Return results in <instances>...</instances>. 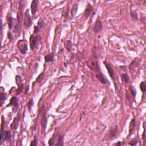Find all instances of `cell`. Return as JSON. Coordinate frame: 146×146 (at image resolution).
<instances>
[{
    "instance_id": "1",
    "label": "cell",
    "mask_w": 146,
    "mask_h": 146,
    "mask_svg": "<svg viewBox=\"0 0 146 146\" xmlns=\"http://www.w3.org/2000/svg\"><path fill=\"white\" fill-rule=\"evenodd\" d=\"M40 112L41 113V125L44 129V131H46V128L47 127V123H48V119L46 117V111L45 109V105H42L41 109L40 110Z\"/></svg>"
},
{
    "instance_id": "2",
    "label": "cell",
    "mask_w": 146,
    "mask_h": 146,
    "mask_svg": "<svg viewBox=\"0 0 146 146\" xmlns=\"http://www.w3.org/2000/svg\"><path fill=\"white\" fill-rule=\"evenodd\" d=\"M17 46L18 48L20 53L23 55L26 54L28 51V41L26 40H21L18 41L17 44Z\"/></svg>"
},
{
    "instance_id": "3",
    "label": "cell",
    "mask_w": 146,
    "mask_h": 146,
    "mask_svg": "<svg viewBox=\"0 0 146 146\" xmlns=\"http://www.w3.org/2000/svg\"><path fill=\"white\" fill-rule=\"evenodd\" d=\"M86 65L90 69L94 71V72L98 74V73H102L101 72V69H100L99 66L98 62L97 60H89L86 62Z\"/></svg>"
},
{
    "instance_id": "4",
    "label": "cell",
    "mask_w": 146,
    "mask_h": 146,
    "mask_svg": "<svg viewBox=\"0 0 146 146\" xmlns=\"http://www.w3.org/2000/svg\"><path fill=\"white\" fill-rule=\"evenodd\" d=\"M18 98H17L16 96H13L10 99V103H9V105H8V106H6V107L13 106V112L14 113H17L18 110Z\"/></svg>"
},
{
    "instance_id": "5",
    "label": "cell",
    "mask_w": 146,
    "mask_h": 146,
    "mask_svg": "<svg viewBox=\"0 0 146 146\" xmlns=\"http://www.w3.org/2000/svg\"><path fill=\"white\" fill-rule=\"evenodd\" d=\"M24 25H25L27 28H30L31 26L32 25V24H33V22H32V20H31L29 9H27L25 12V14H24Z\"/></svg>"
},
{
    "instance_id": "6",
    "label": "cell",
    "mask_w": 146,
    "mask_h": 146,
    "mask_svg": "<svg viewBox=\"0 0 146 146\" xmlns=\"http://www.w3.org/2000/svg\"><path fill=\"white\" fill-rule=\"evenodd\" d=\"M41 39L40 36H35L34 34H32L30 37V46L32 50H34L37 45L39 40Z\"/></svg>"
},
{
    "instance_id": "7",
    "label": "cell",
    "mask_w": 146,
    "mask_h": 146,
    "mask_svg": "<svg viewBox=\"0 0 146 146\" xmlns=\"http://www.w3.org/2000/svg\"><path fill=\"white\" fill-rule=\"evenodd\" d=\"M103 30V24L102 21L99 18V16H98L96 20L94 26H93V30L96 33H98L101 32Z\"/></svg>"
},
{
    "instance_id": "8",
    "label": "cell",
    "mask_w": 146,
    "mask_h": 146,
    "mask_svg": "<svg viewBox=\"0 0 146 146\" xmlns=\"http://www.w3.org/2000/svg\"><path fill=\"white\" fill-rule=\"evenodd\" d=\"M103 63H104V64H105V66H106L107 70L108 72H109V75H110V76L112 80H113L114 82V83H115V88H116V89H117V86H116L115 82V78H114L115 72H114V71L113 68V67H112V66L109 64V63H107L106 62L104 61L103 62Z\"/></svg>"
},
{
    "instance_id": "9",
    "label": "cell",
    "mask_w": 146,
    "mask_h": 146,
    "mask_svg": "<svg viewBox=\"0 0 146 146\" xmlns=\"http://www.w3.org/2000/svg\"><path fill=\"white\" fill-rule=\"evenodd\" d=\"M136 119L135 118H133L131 121L130 124V126H129V134H128L127 138H130L131 135L134 134V132L135 129V127H136Z\"/></svg>"
},
{
    "instance_id": "10",
    "label": "cell",
    "mask_w": 146,
    "mask_h": 146,
    "mask_svg": "<svg viewBox=\"0 0 146 146\" xmlns=\"http://www.w3.org/2000/svg\"><path fill=\"white\" fill-rule=\"evenodd\" d=\"M96 78L101 83H102L103 85H107L109 82V81L107 79L106 77H105L103 75V74L102 73H98V74H96Z\"/></svg>"
},
{
    "instance_id": "11",
    "label": "cell",
    "mask_w": 146,
    "mask_h": 146,
    "mask_svg": "<svg viewBox=\"0 0 146 146\" xmlns=\"http://www.w3.org/2000/svg\"><path fill=\"white\" fill-rule=\"evenodd\" d=\"M2 118V123H1V142L0 144H2V141L4 139V134H5V118L4 115H2L1 117Z\"/></svg>"
},
{
    "instance_id": "12",
    "label": "cell",
    "mask_w": 146,
    "mask_h": 146,
    "mask_svg": "<svg viewBox=\"0 0 146 146\" xmlns=\"http://www.w3.org/2000/svg\"><path fill=\"white\" fill-rule=\"evenodd\" d=\"M118 130V126L116 125L114 127L111 128L109 131V138L111 139H114L116 137Z\"/></svg>"
},
{
    "instance_id": "13",
    "label": "cell",
    "mask_w": 146,
    "mask_h": 146,
    "mask_svg": "<svg viewBox=\"0 0 146 146\" xmlns=\"http://www.w3.org/2000/svg\"><path fill=\"white\" fill-rule=\"evenodd\" d=\"M20 120V117H18V116L17 117H16L14 118V120H13V122H12V123L10 124V127H11V128L13 130L16 131L17 130L19 126Z\"/></svg>"
},
{
    "instance_id": "14",
    "label": "cell",
    "mask_w": 146,
    "mask_h": 146,
    "mask_svg": "<svg viewBox=\"0 0 146 146\" xmlns=\"http://www.w3.org/2000/svg\"><path fill=\"white\" fill-rule=\"evenodd\" d=\"M45 24V21L44 20H40L38 21V25L34 27V34H37L38 33L39 31L42 28L44 27V26Z\"/></svg>"
},
{
    "instance_id": "15",
    "label": "cell",
    "mask_w": 146,
    "mask_h": 146,
    "mask_svg": "<svg viewBox=\"0 0 146 146\" xmlns=\"http://www.w3.org/2000/svg\"><path fill=\"white\" fill-rule=\"evenodd\" d=\"M94 10V8H93V5H91L90 4H88L87 8L85 10V18H88L90 15L91 14L92 12Z\"/></svg>"
},
{
    "instance_id": "16",
    "label": "cell",
    "mask_w": 146,
    "mask_h": 146,
    "mask_svg": "<svg viewBox=\"0 0 146 146\" xmlns=\"http://www.w3.org/2000/svg\"><path fill=\"white\" fill-rule=\"evenodd\" d=\"M38 4V1L36 0H34L31 3V11L33 15L36 14L37 12Z\"/></svg>"
},
{
    "instance_id": "17",
    "label": "cell",
    "mask_w": 146,
    "mask_h": 146,
    "mask_svg": "<svg viewBox=\"0 0 146 146\" xmlns=\"http://www.w3.org/2000/svg\"><path fill=\"white\" fill-rule=\"evenodd\" d=\"M12 138V132H10V131H9V130L5 131L2 143L5 142H6V141L10 142H11Z\"/></svg>"
},
{
    "instance_id": "18",
    "label": "cell",
    "mask_w": 146,
    "mask_h": 146,
    "mask_svg": "<svg viewBox=\"0 0 146 146\" xmlns=\"http://www.w3.org/2000/svg\"><path fill=\"white\" fill-rule=\"evenodd\" d=\"M128 91H130V94L131 97L132 99L135 102V98L136 96V90L135 89V87L131 85L129 86L128 88Z\"/></svg>"
},
{
    "instance_id": "19",
    "label": "cell",
    "mask_w": 146,
    "mask_h": 146,
    "mask_svg": "<svg viewBox=\"0 0 146 146\" xmlns=\"http://www.w3.org/2000/svg\"><path fill=\"white\" fill-rule=\"evenodd\" d=\"M64 46L65 48L66 49L67 51L68 52H70V50L73 48V44L72 42L70 40H67L65 41L64 42Z\"/></svg>"
},
{
    "instance_id": "20",
    "label": "cell",
    "mask_w": 146,
    "mask_h": 146,
    "mask_svg": "<svg viewBox=\"0 0 146 146\" xmlns=\"http://www.w3.org/2000/svg\"><path fill=\"white\" fill-rule=\"evenodd\" d=\"M54 60V53L49 54L45 56V61L46 63L53 62Z\"/></svg>"
},
{
    "instance_id": "21",
    "label": "cell",
    "mask_w": 146,
    "mask_h": 146,
    "mask_svg": "<svg viewBox=\"0 0 146 146\" xmlns=\"http://www.w3.org/2000/svg\"><path fill=\"white\" fill-rule=\"evenodd\" d=\"M59 134L58 133H54L51 137V138L49 140V146H53L54 144V142L57 140V138L58 137Z\"/></svg>"
},
{
    "instance_id": "22",
    "label": "cell",
    "mask_w": 146,
    "mask_h": 146,
    "mask_svg": "<svg viewBox=\"0 0 146 146\" xmlns=\"http://www.w3.org/2000/svg\"><path fill=\"white\" fill-rule=\"evenodd\" d=\"M121 78L123 82H124L125 84H127L128 82H129L130 77L128 74H126V73H122V74H121Z\"/></svg>"
},
{
    "instance_id": "23",
    "label": "cell",
    "mask_w": 146,
    "mask_h": 146,
    "mask_svg": "<svg viewBox=\"0 0 146 146\" xmlns=\"http://www.w3.org/2000/svg\"><path fill=\"white\" fill-rule=\"evenodd\" d=\"M4 91H5V89H4L3 91H2V90H1V106H2V105H3L4 102H5V101H6V99H7V98H8L7 95H6V94H5V92H4Z\"/></svg>"
},
{
    "instance_id": "24",
    "label": "cell",
    "mask_w": 146,
    "mask_h": 146,
    "mask_svg": "<svg viewBox=\"0 0 146 146\" xmlns=\"http://www.w3.org/2000/svg\"><path fill=\"white\" fill-rule=\"evenodd\" d=\"M63 135H61L59 134L58 136V140L57 143L55 144V146H63L64 145V143H63Z\"/></svg>"
},
{
    "instance_id": "25",
    "label": "cell",
    "mask_w": 146,
    "mask_h": 146,
    "mask_svg": "<svg viewBox=\"0 0 146 146\" xmlns=\"http://www.w3.org/2000/svg\"><path fill=\"white\" fill-rule=\"evenodd\" d=\"M13 18L12 16V15H10V16L8 18V27L9 29L11 30L13 28Z\"/></svg>"
},
{
    "instance_id": "26",
    "label": "cell",
    "mask_w": 146,
    "mask_h": 146,
    "mask_svg": "<svg viewBox=\"0 0 146 146\" xmlns=\"http://www.w3.org/2000/svg\"><path fill=\"white\" fill-rule=\"evenodd\" d=\"M130 16L132 19L134 21H137L138 20V16L137 12L134 10H131L130 13Z\"/></svg>"
},
{
    "instance_id": "27",
    "label": "cell",
    "mask_w": 146,
    "mask_h": 146,
    "mask_svg": "<svg viewBox=\"0 0 146 146\" xmlns=\"http://www.w3.org/2000/svg\"><path fill=\"white\" fill-rule=\"evenodd\" d=\"M137 64H138V62L137 61L134 60L131 63V64L130 65L129 69L130 70H133L134 69L135 67H136V66H138V65H137Z\"/></svg>"
},
{
    "instance_id": "28",
    "label": "cell",
    "mask_w": 146,
    "mask_h": 146,
    "mask_svg": "<svg viewBox=\"0 0 146 146\" xmlns=\"http://www.w3.org/2000/svg\"><path fill=\"white\" fill-rule=\"evenodd\" d=\"M78 4H74L73 6L72 10H71V15H72L73 17L75 16L77 14V12L78 11Z\"/></svg>"
},
{
    "instance_id": "29",
    "label": "cell",
    "mask_w": 146,
    "mask_h": 146,
    "mask_svg": "<svg viewBox=\"0 0 146 146\" xmlns=\"http://www.w3.org/2000/svg\"><path fill=\"white\" fill-rule=\"evenodd\" d=\"M17 21H18V22H19L20 24H21L23 21V18H24V17H23V16L22 14V12H17Z\"/></svg>"
},
{
    "instance_id": "30",
    "label": "cell",
    "mask_w": 146,
    "mask_h": 146,
    "mask_svg": "<svg viewBox=\"0 0 146 146\" xmlns=\"http://www.w3.org/2000/svg\"><path fill=\"white\" fill-rule=\"evenodd\" d=\"M24 83H22V84L19 85L18 89H17V91H16V95H20V94H21L22 91H23V89H24Z\"/></svg>"
},
{
    "instance_id": "31",
    "label": "cell",
    "mask_w": 146,
    "mask_h": 146,
    "mask_svg": "<svg viewBox=\"0 0 146 146\" xmlns=\"http://www.w3.org/2000/svg\"><path fill=\"white\" fill-rule=\"evenodd\" d=\"M33 105H34L33 98H30V99L29 100V102H28V105H27V106H28V109H29L30 113L31 112V110H32V107H33Z\"/></svg>"
},
{
    "instance_id": "32",
    "label": "cell",
    "mask_w": 146,
    "mask_h": 146,
    "mask_svg": "<svg viewBox=\"0 0 146 146\" xmlns=\"http://www.w3.org/2000/svg\"><path fill=\"white\" fill-rule=\"evenodd\" d=\"M140 89L141 90V91L143 92V93H145L146 90V84H145V82L144 81H142V82L140 83Z\"/></svg>"
},
{
    "instance_id": "33",
    "label": "cell",
    "mask_w": 146,
    "mask_h": 146,
    "mask_svg": "<svg viewBox=\"0 0 146 146\" xmlns=\"http://www.w3.org/2000/svg\"><path fill=\"white\" fill-rule=\"evenodd\" d=\"M44 74H45V71H43V73H42L41 74H40V75L38 76V77L36 79V82H37V83H40L41 81L42 80L43 78H44Z\"/></svg>"
},
{
    "instance_id": "34",
    "label": "cell",
    "mask_w": 146,
    "mask_h": 146,
    "mask_svg": "<svg viewBox=\"0 0 146 146\" xmlns=\"http://www.w3.org/2000/svg\"><path fill=\"white\" fill-rule=\"evenodd\" d=\"M138 142H139V140L137 138H134L132 140H131V141L129 143V145L130 146H136L138 144Z\"/></svg>"
},
{
    "instance_id": "35",
    "label": "cell",
    "mask_w": 146,
    "mask_h": 146,
    "mask_svg": "<svg viewBox=\"0 0 146 146\" xmlns=\"http://www.w3.org/2000/svg\"><path fill=\"white\" fill-rule=\"evenodd\" d=\"M16 84H17L18 86L20 85L21 84H22V78L20 76V75H16Z\"/></svg>"
},
{
    "instance_id": "36",
    "label": "cell",
    "mask_w": 146,
    "mask_h": 146,
    "mask_svg": "<svg viewBox=\"0 0 146 146\" xmlns=\"http://www.w3.org/2000/svg\"><path fill=\"white\" fill-rule=\"evenodd\" d=\"M24 8H25V5H24V1H20V5H19V8H18L19 12H22L23 11V10H24Z\"/></svg>"
},
{
    "instance_id": "37",
    "label": "cell",
    "mask_w": 146,
    "mask_h": 146,
    "mask_svg": "<svg viewBox=\"0 0 146 146\" xmlns=\"http://www.w3.org/2000/svg\"><path fill=\"white\" fill-rule=\"evenodd\" d=\"M21 24H20L19 22L16 23V24L14 26V31L17 33H18L20 31V29H21Z\"/></svg>"
},
{
    "instance_id": "38",
    "label": "cell",
    "mask_w": 146,
    "mask_h": 146,
    "mask_svg": "<svg viewBox=\"0 0 146 146\" xmlns=\"http://www.w3.org/2000/svg\"><path fill=\"white\" fill-rule=\"evenodd\" d=\"M126 98L127 100L128 101H129V102H131V101H132V98L131 97L130 94V93H128V91H126Z\"/></svg>"
},
{
    "instance_id": "39",
    "label": "cell",
    "mask_w": 146,
    "mask_h": 146,
    "mask_svg": "<svg viewBox=\"0 0 146 146\" xmlns=\"http://www.w3.org/2000/svg\"><path fill=\"white\" fill-rule=\"evenodd\" d=\"M37 145V138L35 137L32 142L30 143V146H36Z\"/></svg>"
},
{
    "instance_id": "40",
    "label": "cell",
    "mask_w": 146,
    "mask_h": 146,
    "mask_svg": "<svg viewBox=\"0 0 146 146\" xmlns=\"http://www.w3.org/2000/svg\"><path fill=\"white\" fill-rule=\"evenodd\" d=\"M143 128H144V132H143V141H144V146H145V138H146V135H145V122H144L143 123Z\"/></svg>"
},
{
    "instance_id": "41",
    "label": "cell",
    "mask_w": 146,
    "mask_h": 146,
    "mask_svg": "<svg viewBox=\"0 0 146 146\" xmlns=\"http://www.w3.org/2000/svg\"><path fill=\"white\" fill-rule=\"evenodd\" d=\"M69 11H70L69 7H68L67 8V10H66L65 13V14H64V17H65L66 19L68 18L69 17Z\"/></svg>"
},
{
    "instance_id": "42",
    "label": "cell",
    "mask_w": 146,
    "mask_h": 146,
    "mask_svg": "<svg viewBox=\"0 0 146 146\" xmlns=\"http://www.w3.org/2000/svg\"><path fill=\"white\" fill-rule=\"evenodd\" d=\"M7 36H8V38L9 40L12 41L13 40V36L12 34V33L10 32H8V34H7Z\"/></svg>"
},
{
    "instance_id": "43",
    "label": "cell",
    "mask_w": 146,
    "mask_h": 146,
    "mask_svg": "<svg viewBox=\"0 0 146 146\" xmlns=\"http://www.w3.org/2000/svg\"><path fill=\"white\" fill-rule=\"evenodd\" d=\"M29 91V85L27 86L26 88V90H25V94H27Z\"/></svg>"
},
{
    "instance_id": "44",
    "label": "cell",
    "mask_w": 146,
    "mask_h": 146,
    "mask_svg": "<svg viewBox=\"0 0 146 146\" xmlns=\"http://www.w3.org/2000/svg\"><path fill=\"white\" fill-rule=\"evenodd\" d=\"M115 145L116 146H122V143H121V142H118L117 143H116Z\"/></svg>"
}]
</instances>
